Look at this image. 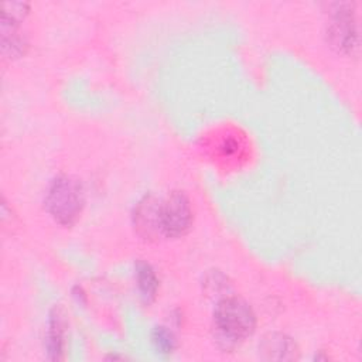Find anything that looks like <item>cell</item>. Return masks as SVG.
Returning a JSON list of instances; mask_svg holds the SVG:
<instances>
[{"instance_id": "cell-6", "label": "cell", "mask_w": 362, "mask_h": 362, "mask_svg": "<svg viewBox=\"0 0 362 362\" xmlns=\"http://www.w3.org/2000/svg\"><path fill=\"white\" fill-rule=\"evenodd\" d=\"M259 351L263 358L279 361L296 359L298 352L296 342L284 334H269L260 342Z\"/></svg>"}, {"instance_id": "cell-9", "label": "cell", "mask_w": 362, "mask_h": 362, "mask_svg": "<svg viewBox=\"0 0 362 362\" xmlns=\"http://www.w3.org/2000/svg\"><path fill=\"white\" fill-rule=\"evenodd\" d=\"M28 13L24 1H4L1 4V30H16Z\"/></svg>"}, {"instance_id": "cell-8", "label": "cell", "mask_w": 362, "mask_h": 362, "mask_svg": "<svg viewBox=\"0 0 362 362\" xmlns=\"http://www.w3.org/2000/svg\"><path fill=\"white\" fill-rule=\"evenodd\" d=\"M136 277L140 296L144 303H151L156 298L158 290V279L154 269L144 260L136 263Z\"/></svg>"}, {"instance_id": "cell-3", "label": "cell", "mask_w": 362, "mask_h": 362, "mask_svg": "<svg viewBox=\"0 0 362 362\" xmlns=\"http://www.w3.org/2000/svg\"><path fill=\"white\" fill-rule=\"evenodd\" d=\"M189 198L182 191H173L158 202V225L161 235L178 238L185 235L192 225Z\"/></svg>"}, {"instance_id": "cell-2", "label": "cell", "mask_w": 362, "mask_h": 362, "mask_svg": "<svg viewBox=\"0 0 362 362\" xmlns=\"http://www.w3.org/2000/svg\"><path fill=\"white\" fill-rule=\"evenodd\" d=\"M83 206V192L78 181L68 175L52 180L45 195V208L61 225H72Z\"/></svg>"}, {"instance_id": "cell-4", "label": "cell", "mask_w": 362, "mask_h": 362, "mask_svg": "<svg viewBox=\"0 0 362 362\" xmlns=\"http://www.w3.org/2000/svg\"><path fill=\"white\" fill-rule=\"evenodd\" d=\"M328 25V37L331 44L342 52H352L358 48V30L354 10L349 3L337 4Z\"/></svg>"}, {"instance_id": "cell-7", "label": "cell", "mask_w": 362, "mask_h": 362, "mask_svg": "<svg viewBox=\"0 0 362 362\" xmlns=\"http://www.w3.org/2000/svg\"><path fill=\"white\" fill-rule=\"evenodd\" d=\"M64 338H65L64 315L58 308H54L49 314L48 332H47V354L49 359L58 361L62 358Z\"/></svg>"}, {"instance_id": "cell-1", "label": "cell", "mask_w": 362, "mask_h": 362, "mask_svg": "<svg viewBox=\"0 0 362 362\" xmlns=\"http://www.w3.org/2000/svg\"><path fill=\"white\" fill-rule=\"evenodd\" d=\"M214 322L221 338L236 344L253 334L256 315L245 300L239 297H225L215 307Z\"/></svg>"}, {"instance_id": "cell-10", "label": "cell", "mask_w": 362, "mask_h": 362, "mask_svg": "<svg viewBox=\"0 0 362 362\" xmlns=\"http://www.w3.org/2000/svg\"><path fill=\"white\" fill-rule=\"evenodd\" d=\"M151 338H153V344H154L156 349L160 354L168 355L175 348V338H174L173 332L168 331L165 327H156Z\"/></svg>"}, {"instance_id": "cell-5", "label": "cell", "mask_w": 362, "mask_h": 362, "mask_svg": "<svg viewBox=\"0 0 362 362\" xmlns=\"http://www.w3.org/2000/svg\"><path fill=\"white\" fill-rule=\"evenodd\" d=\"M158 202L160 199H156L153 195H146L134 209V226L144 238H154L161 233L158 225Z\"/></svg>"}]
</instances>
